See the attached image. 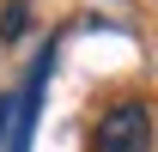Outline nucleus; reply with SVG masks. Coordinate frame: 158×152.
I'll return each instance as SVG.
<instances>
[{"label":"nucleus","mask_w":158,"mask_h":152,"mask_svg":"<svg viewBox=\"0 0 158 152\" xmlns=\"http://www.w3.org/2000/svg\"><path fill=\"white\" fill-rule=\"evenodd\" d=\"M0 37H24V0L6 6V24H0Z\"/></svg>","instance_id":"obj_2"},{"label":"nucleus","mask_w":158,"mask_h":152,"mask_svg":"<svg viewBox=\"0 0 158 152\" xmlns=\"http://www.w3.org/2000/svg\"><path fill=\"white\" fill-rule=\"evenodd\" d=\"M91 152H152V110L146 103H116L91 128Z\"/></svg>","instance_id":"obj_1"},{"label":"nucleus","mask_w":158,"mask_h":152,"mask_svg":"<svg viewBox=\"0 0 158 152\" xmlns=\"http://www.w3.org/2000/svg\"><path fill=\"white\" fill-rule=\"evenodd\" d=\"M6 122H12V97H0V134H6Z\"/></svg>","instance_id":"obj_3"}]
</instances>
